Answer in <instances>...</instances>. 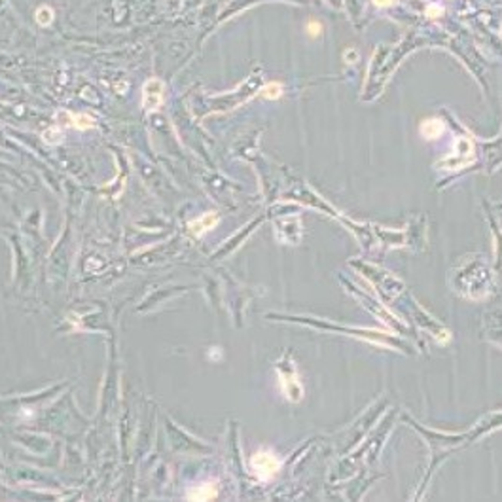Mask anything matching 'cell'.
I'll return each instance as SVG.
<instances>
[{"mask_svg": "<svg viewBox=\"0 0 502 502\" xmlns=\"http://www.w3.org/2000/svg\"><path fill=\"white\" fill-rule=\"evenodd\" d=\"M372 2H374V6H377V8H391V6H394L396 0H372Z\"/></svg>", "mask_w": 502, "mask_h": 502, "instance_id": "cell-12", "label": "cell"}, {"mask_svg": "<svg viewBox=\"0 0 502 502\" xmlns=\"http://www.w3.org/2000/svg\"><path fill=\"white\" fill-rule=\"evenodd\" d=\"M444 129H445L444 122H440V120H436V118H432V120L423 122V125H421V133H423L425 139H438V136L444 133Z\"/></svg>", "mask_w": 502, "mask_h": 502, "instance_id": "cell-5", "label": "cell"}, {"mask_svg": "<svg viewBox=\"0 0 502 502\" xmlns=\"http://www.w3.org/2000/svg\"><path fill=\"white\" fill-rule=\"evenodd\" d=\"M250 466H252V472L256 474L258 480L267 482L271 477H275V474L281 470V461L275 457L273 451L262 449V451H256V453L252 455Z\"/></svg>", "mask_w": 502, "mask_h": 502, "instance_id": "cell-1", "label": "cell"}, {"mask_svg": "<svg viewBox=\"0 0 502 502\" xmlns=\"http://www.w3.org/2000/svg\"><path fill=\"white\" fill-rule=\"evenodd\" d=\"M426 15L432 17V19H438L440 15H444V8L440 6V4H430V6L426 8Z\"/></svg>", "mask_w": 502, "mask_h": 502, "instance_id": "cell-10", "label": "cell"}, {"mask_svg": "<svg viewBox=\"0 0 502 502\" xmlns=\"http://www.w3.org/2000/svg\"><path fill=\"white\" fill-rule=\"evenodd\" d=\"M44 141L48 142V144H57V142H61V131L55 127L48 129L44 133Z\"/></svg>", "mask_w": 502, "mask_h": 502, "instance_id": "cell-9", "label": "cell"}, {"mask_svg": "<svg viewBox=\"0 0 502 502\" xmlns=\"http://www.w3.org/2000/svg\"><path fill=\"white\" fill-rule=\"evenodd\" d=\"M163 101H165V84L161 80H157V78L148 80L144 84V87H142V106H144V110L155 112V110L161 108Z\"/></svg>", "mask_w": 502, "mask_h": 502, "instance_id": "cell-2", "label": "cell"}, {"mask_svg": "<svg viewBox=\"0 0 502 502\" xmlns=\"http://www.w3.org/2000/svg\"><path fill=\"white\" fill-rule=\"evenodd\" d=\"M281 95H283V85L277 84V82H271V84H267L264 89H262V97H264V99L275 101V99H279Z\"/></svg>", "mask_w": 502, "mask_h": 502, "instance_id": "cell-7", "label": "cell"}, {"mask_svg": "<svg viewBox=\"0 0 502 502\" xmlns=\"http://www.w3.org/2000/svg\"><path fill=\"white\" fill-rule=\"evenodd\" d=\"M71 118V125L74 129H80V131H85V129H91L95 125V120L89 116V114H69Z\"/></svg>", "mask_w": 502, "mask_h": 502, "instance_id": "cell-6", "label": "cell"}, {"mask_svg": "<svg viewBox=\"0 0 502 502\" xmlns=\"http://www.w3.org/2000/svg\"><path fill=\"white\" fill-rule=\"evenodd\" d=\"M307 32H309V36H313V38H316L318 34L322 32V27L316 23V21H311L309 25H307Z\"/></svg>", "mask_w": 502, "mask_h": 502, "instance_id": "cell-11", "label": "cell"}, {"mask_svg": "<svg viewBox=\"0 0 502 502\" xmlns=\"http://www.w3.org/2000/svg\"><path fill=\"white\" fill-rule=\"evenodd\" d=\"M36 21H38V25L42 27H48L50 23L53 21V10L50 6H40L36 10Z\"/></svg>", "mask_w": 502, "mask_h": 502, "instance_id": "cell-8", "label": "cell"}, {"mask_svg": "<svg viewBox=\"0 0 502 502\" xmlns=\"http://www.w3.org/2000/svg\"><path fill=\"white\" fill-rule=\"evenodd\" d=\"M218 496V489L214 483H201L186 493L188 500H213Z\"/></svg>", "mask_w": 502, "mask_h": 502, "instance_id": "cell-4", "label": "cell"}, {"mask_svg": "<svg viewBox=\"0 0 502 502\" xmlns=\"http://www.w3.org/2000/svg\"><path fill=\"white\" fill-rule=\"evenodd\" d=\"M218 224V214L216 213H205L199 218L192 220L188 227H190V233L195 235V237H203L207 232H211L214 225Z\"/></svg>", "mask_w": 502, "mask_h": 502, "instance_id": "cell-3", "label": "cell"}]
</instances>
